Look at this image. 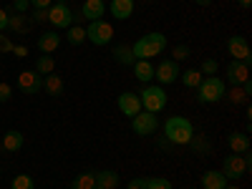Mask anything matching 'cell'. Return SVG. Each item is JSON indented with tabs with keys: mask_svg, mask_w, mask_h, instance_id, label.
Listing matches in <instances>:
<instances>
[{
	"mask_svg": "<svg viewBox=\"0 0 252 189\" xmlns=\"http://www.w3.org/2000/svg\"><path fill=\"white\" fill-rule=\"evenodd\" d=\"M237 3H240L242 8H250V5H252V0H237Z\"/></svg>",
	"mask_w": 252,
	"mask_h": 189,
	"instance_id": "cell-43",
	"label": "cell"
},
{
	"mask_svg": "<svg viewBox=\"0 0 252 189\" xmlns=\"http://www.w3.org/2000/svg\"><path fill=\"white\" fill-rule=\"evenodd\" d=\"M252 169V159H250V152L247 154H232L222 161V174L227 182H237L242 179L247 172Z\"/></svg>",
	"mask_w": 252,
	"mask_h": 189,
	"instance_id": "cell-4",
	"label": "cell"
},
{
	"mask_svg": "<svg viewBox=\"0 0 252 189\" xmlns=\"http://www.w3.org/2000/svg\"><path fill=\"white\" fill-rule=\"evenodd\" d=\"M250 78V63L245 61H232L227 66V83H232V86H242V83Z\"/></svg>",
	"mask_w": 252,
	"mask_h": 189,
	"instance_id": "cell-11",
	"label": "cell"
},
{
	"mask_svg": "<svg viewBox=\"0 0 252 189\" xmlns=\"http://www.w3.org/2000/svg\"><path fill=\"white\" fill-rule=\"evenodd\" d=\"M20 146H23V134L20 131H8L3 136V149L5 152H18Z\"/></svg>",
	"mask_w": 252,
	"mask_h": 189,
	"instance_id": "cell-23",
	"label": "cell"
},
{
	"mask_svg": "<svg viewBox=\"0 0 252 189\" xmlns=\"http://www.w3.org/2000/svg\"><path fill=\"white\" fill-rule=\"evenodd\" d=\"M13 53H15L18 58H23V56L28 53V48H26V46H13Z\"/></svg>",
	"mask_w": 252,
	"mask_h": 189,
	"instance_id": "cell-41",
	"label": "cell"
},
{
	"mask_svg": "<svg viewBox=\"0 0 252 189\" xmlns=\"http://www.w3.org/2000/svg\"><path fill=\"white\" fill-rule=\"evenodd\" d=\"M227 184H229V182H227L224 174L217 172V169H209V172L202 174V189H224Z\"/></svg>",
	"mask_w": 252,
	"mask_h": 189,
	"instance_id": "cell-16",
	"label": "cell"
},
{
	"mask_svg": "<svg viewBox=\"0 0 252 189\" xmlns=\"http://www.w3.org/2000/svg\"><path fill=\"white\" fill-rule=\"evenodd\" d=\"M114 61L121 63V66H134V53H131V46H126V43H119L114 48Z\"/></svg>",
	"mask_w": 252,
	"mask_h": 189,
	"instance_id": "cell-20",
	"label": "cell"
},
{
	"mask_svg": "<svg viewBox=\"0 0 252 189\" xmlns=\"http://www.w3.org/2000/svg\"><path fill=\"white\" fill-rule=\"evenodd\" d=\"M227 51H229V56H232L235 61H245V63H250V46H247V40H245V35H232L227 40Z\"/></svg>",
	"mask_w": 252,
	"mask_h": 189,
	"instance_id": "cell-13",
	"label": "cell"
},
{
	"mask_svg": "<svg viewBox=\"0 0 252 189\" xmlns=\"http://www.w3.org/2000/svg\"><path fill=\"white\" fill-rule=\"evenodd\" d=\"M179 63L177 61H172V58H164L159 66L154 68V78L161 83V86H166V83H174L177 78H179Z\"/></svg>",
	"mask_w": 252,
	"mask_h": 189,
	"instance_id": "cell-9",
	"label": "cell"
},
{
	"mask_svg": "<svg viewBox=\"0 0 252 189\" xmlns=\"http://www.w3.org/2000/svg\"><path fill=\"white\" fill-rule=\"evenodd\" d=\"M189 189H197V187H189Z\"/></svg>",
	"mask_w": 252,
	"mask_h": 189,
	"instance_id": "cell-46",
	"label": "cell"
},
{
	"mask_svg": "<svg viewBox=\"0 0 252 189\" xmlns=\"http://www.w3.org/2000/svg\"><path fill=\"white\" fill-rule=\"evenodd\" d=\"M114 38V28L111 23H106V20H91L89 28H86V40H91L94 46H109Z\"/></svg>",
	"mask_w": 252,
	"mask_h": 189,
	"instance_id": "cell-6",
	"label": "cell"
},
{
	"mask_svg": "<svg viewBox=\"0 0 252 189\" xmlns=\"http://www.w3.org/2000/svg\"><path fill=\"white\" fill-rule=\"evenodd\" d=\"M146 189H174V187L166 177H152V179H146Z\"/></svg>",
	"mask_w": 252,
	"mask_h": 189,
	"instance_id": "cell-30",
	"label": "cell"
},
{
	"mask_svg": "<svg viewBox=\"0 0 252 189\" xmlns=\"http://www.w3.org/2000/svg\"><path fill=\"white\" fill-rule=\"evenodd\" d=\"M66 40H68L71 46H81L83 40H86V28H81V26H71V28H68Z\"/></svg>",
	"mask_w": 252,
	"mask_h": 189,
	"instance_id": "cell-27",
	"label": "cell"
},
{
	"mask_svg": "<svg viewBox=\"0 0 252 189\" xmlns=\"http://www.w3.org/2000/svg\"><path fill=\"white\" fill-rule=\"evenodd\" d=\"M131 129H134L136 136H152V134H157V129H159L157 114L139 111L136 116H131Z\"/></svg>",
	"mask_w": 252,
	"mask_h": 189,
	"instance_id": "cell-8",
	"label": "cell"
},
{
	"mask_svg": "<svg viewBox=\"0 0 252 189\" xmlns=\"http://www.w3.org/2000/svg\"><path fill=\"white\" fill-rule=\"evenodd\" d=\"M10 189H35V184H33V179H31L28 174H18V177L13 179Z\"/></svg>",
	"mask_w": 252,
	"mask_h": 189,
	"instance_id": "cell-31",
	"label": "cell"
},
{
	"mask_svg": "<svg viewBox=\"0 0 252 189\" xmlns=\"http://www.w3.org/2000/svg\"><path fill=\"white\" fill-rule=\"evenodd\" d=\"M96 187V174L91 172H83L73 179V189H94Z\"/></svg>",
	"mask_w": 252,
	"mask_h": 189,
	"instance_id": "cell-26",
	"label": "cell"
},
{
	"mask_svg": "<svg viewBox=\"0 0 252 189\" xmlns=\"http://www.w3.org/2000/svg\"><path fill=\"white\" fill-rule=\"evenodd\" d=\"M134 76L141 81V83H149L154 78V66H152V61H134Z\"/></svg>",
	"mask_w": 252,
	"mask_h": 189,
	"instance_id": "cell-19",
	"label": "cell"
},
{
	"mask_svg": "<svg viewBox=\"0 0 252 189\" xmlns=\"http://www.w3.org/2000/svg\"><path fill=\"white\" fill-rule=\"evenodd\" d=\"M109 10L116 20H126V18L134 15V0H111Z\"/></svg>",
	"mask_w": 252,
	"mask_h": 189,
	"instance_id": "cell-15",
	"label": "cell"
},
{
	"mask_svg": "<svg viewBox=\"0 0 252 189\" xmlns=\"http://www.w3.org/2000/svg\"><path fill=\"white\" fill-rule=\"evenodd\" d=\"M33 71L40 73V76H48V73L56 71V61H53L51 56H40V58L35 61V68H33Z\"/></svg>",
	"mask_w": 252,
	"mask_h": 189,
	"instance_id": "cell-24",
	"label": "cell"
},
{
	"mask_svg": "<svg viewBox=\"0 0 252 189\" xmlns=\"http://www.w3.org/2000/svg\"><path fill=\"white\" fill-rule=\"evenodd\" d=\"M13 51V43L8 35H0V53H10Z\"/></svg>",
	"mask_w": 252,
	"mask_h": 189,
	"instance_id": "cell-38",
	"label": "cell"
},
{
	"mask_svg": "<svg viewBox=\"0 0 252 189\" xmlns=\"http://www.w3.org/2000/svg\"><path fill=\"white\" fill-rule=\"evenodd\" d=\"M217 71H220V63L215 58H204L202 61V68H199L202 76H217Z\"/></svg>",
	"mask_w": 252,
	"mask_h": 189,
	"instance_id": "cell-29",
	"label": "cell"
},
{
	"mask_svg": "<svg viewBox=\"0 0 252 189\" xmlns=\"http://www.w3.org/2000/svg\"><path fill=\"white\" fill-rule=\"evenodd\" d=\"M13 96V89H10V83H0V103H8Z\"/></svg>",
	"mask_w": 252,
	"mask_h": 189,
	"instance_id": "cell-34",
	"label": "cell"
},
{
	"mask_svg": "<svg viewBox=\"0 0 252 189\" xmlns=\"http://www.w3.org/2000/svg\"><path fill=\"white\" fill-rule=\"evenodd\" d=\"M61 46V35L56 31H46V33H40L38 38V48L43 51V53H56Z\"/></svg>",
	"mask_w": 252,
	"mask_h": 189,
	"instance_id": "cell-17",
	"label": "cell"
},
{
	"mask_svg": "<svg viewBox=\"0 0 252 189\" xmlns=\"http://www.w3.org/2000/svg\"><path fill=\"white\" fill-rule=\"evenodd\" d=\"M126 189H146V179L144 177H134L129 184H126Z\"/></svg>",
	"mask_w": 252,
	"mask_h": 189,
	"instance_id": "cell-36",
	"label": "cell"
},
{
	"mask_svg": "<svg viewBox=\"0 0 252 189\" xmlns=\"http://www.w3.org/2000/svg\"><path fill=\"white\" fill-rule=\"evenodd\" d=\"M224 96H227L229 101H232V103H247V101H250V96L245 94V89H242V86H232L229 91H224Z\"/></svg>",
	"mask_w": 252,
	"mask_h": 189,
	"instance_id": "cell-28",
	"label": "cell"
},
{
	"mask_svg": "<svg viewBox=\"0 0 252 189\" xmlns=\"http://www.w3.org/2000/svg\"><path fill=\"white\" fill-rule=\"evenodd\" d=\"M164 48H166V35L157 31V33H146V35H141L136 43L131 46V53H134L136 61H152L154 56L164 53Z\"/></svg>",
	"mask_w": 252,
	"mask_h": 189,
	"instance_id": "cell-2",
	"label": "cell"
},
{
	"mask_svg": "<svg viewBox=\"0 0 252 189\" xmlns=\"http://www.w3.org/2000/svg\"><path fill=\"white\" fill-rule=\"evenodd\" d=\"M179 78H182V83H184L187 89H197L199 83H202V73H199L197 68H189V71L179 73Z\"/></svg>",
	"mask_w": 252,
	"mask_h": 189,
	"instance_id": "cell-25",
	"label": "cell"
},
{
	"mask_svg": "<svg viewBox=\"0 0 252 189\" xmlns=\"http://www.w3.org/2000/svg\"><path fill=\"white\" fill-rule=\"evenodd\" d=\"M224 189H240V187H235V184H227Z\"/></svg>",
	"mask_w": 252,
	"mask_h": 189,
	"instance_id": "cell-44",
	"label": "cell"
},
{
	"mask_svg": "<svg viewBox=\"0 0 252 189\" xmlns=\"http://www.w3.org/2000/svg\"><path fill=\"white\" fill-rule=\"evenodd\" d=\"M227 144H229V149H232V154H247L250 152V136L247 134H240V131L229 134Z\"/></svg>",
	"mask_w": 252,
	"mask_h": 189,
	"instance_id": "cell-18",
	"label": "cell"
},
{
	"mask_svg": "<svg viewBox=\"0 0 252 189\" xmlns=\"http://www.w3.org/2000/svg\"><path fill=\"white\" fill-rule=\"evenodd\" d=\"M116 106H119V111H121L124 116H136V114L141 111L139 94H134V91H124V94L119 96V101H116Z\"/></svg>",
	"mask_w": 252,
	"mask_h": 189,
	"instance_id": "cell-12",
	"label": "cell"
},
{
	"mask_svg": "<svg viewBox=\"0 0 252 189\" xmlns=\"http://www.w3.org/2000/svg\"><path fill=\"white\" fill-rule=\"evenodd\" d=\"M197 5H202V8H207V5H212V0H194Z\"/></svg>",
	"mask_w": 252,
	"mask_h": 189,
	"instance_id": "cell-42",
	"label": "cell"
},
{
	"mask_svg": "<svg viewBox=\"0 0 252 189\" xmlns=\"http://www.w3.org/2000/svg\"><path fill=\"white\" fill-rule=\"evenodd\" d=\"M119 182H121V177H119L116 172H111V169H103V172L96 174V184L103 187V189H116Z\"/></svg>",
	"mask_w": 252,
	"mask_h": 189,
	"instance_id": "cell-21",
	"label": "cell"
},
{
	"mask_svg": "<svg viewBox=\"0 0 252 189\" xmlns=\"http://www.w3.org/2000/svg\"><path fill=\"white\" fill-rule=\"evenodd\" d=\"M18 89L28 94V96H35L40 89H43V76L35 73V71H23L18 76Z\"/></svg>",
	"mask_w": 252,
	"mask_h": 189,
	"instance_id": "cell-10",
	"label": "cell"
},
{
	"mask_svg": "<svg viewBox=\"0 0 252 189\" xmlns=\"http://www.w3.org/2000/svg\"><path fill=\"white\" fill-rule=\"evenodd\" d=\"M8 20H10L8 10H3V8H0V33H3V31L8 28Z\"/></svg>",
	"mask_w": 252,
	"mask_h": 189,
	"instance_id": "cell-40",
	"label": "cell"
},
{
	"mask_svg": "<svg viewBox=\"0 0 252 189\" xmlns=\"http://www.w3.org/2000/svg\"><path fill=\"white\" fill-rule=\"evenodd\" d=\"M189 53H192V51H189V46H184V43H179V46H174V58L172 61H187L189 58Z\"/></svg>",
	"mask_w": 252,
	"mask_h": 189,
	"instance_id": "cell-33",
	"label": "cell"
},
{
	"mask_svg": "<svg viewBox=\"0 0 252 189\" xmlns=\"http://www.w3.org/2000/svg\"><path fill=\"white\" fill-rule=\"evenodd\" d=\"M8 28H13V31H18V33H26V31H28V23H26L23 15H10Z\"/></svg>",
	"mask_w": 252,
	"mask_h": 189,
	"instance_id": "cell-32",
	"label": "cell"
},
{
	"mask_svg": "<svg viewBox=\"0 0 252 189\" xmlns=\"http://www.w3.org/2000/svg\"><path fill=\"white\" fill-rule=\"evenodd\" d=\"M33 20H35V23H48V10H35Z\"/></svg>",
	"mask_w": 252,
	"mask_h": 189,
	"instance_id": "cell-39",
	"label": "cell"
},
{
	"mask_svg": "<svg viewBox=\"0 0 252 189\" xmlns=\"http://www.w3.org/2000/svg\"><path fill=\"white\" fill-rule=\"evenodd\" d=\"M103 13H106V3H103V0H83L81 15L86 20H101Z\"/></svg>",
	"mask_w": 252,
	"mask_h": 189,
	"instance_id": "cell-14",
	"label": "cell"
},
{
	"mask_svg": "<svg viewBox=\"0 0 252 189\" xmlns=\"http://www.w3.org/2000/svg\"><path fill=\"white\" fill-rule=\"evenodd\" d=\"M28 3L35 8V10H48L53 5V0H28Z\"/></svg>",
	"mask_w": 252,
	"mask_h": 189,
	"instance_id": "cell-35",
	"label": "cell"
},
{
	"mask_svg": "<svg viewBox=\"0 0 252 189\" xmlns=\"http://www.w3.org/2000/svg\"><path fill=\"white\" fill-rule=\"evenodd\" d=\"M94 189H103V187H98V184H96V187H94Z\"/></svg>",
	"mask_w": 252,
	"mask_h": 189,
	"instance_id": "cell-45",
	"label": "cell"
},
{
	"mask_svg": "<svg viewBox=\"0 0 252 189\" xmlns=\"http://www.w3.org/2000/svg\"><path fill=\"white\" fill-rule=\"evenodd\" d=\"M224 91H227V86L220 76H207L197 86V98H199V103H217L224 98Z\"/></svg>",
	"mask_w": 252,
	"mask_h": 189,
	"instance_id": "cell-3",
	"label": "cell"
},
{
	"mask_svg": "<svg viewBox=\"0 0 252 189\" xmlns=\"http://www.w3.org/2000/svg\"><path fill=\"white\" fill-rule=\"evenodd\" d=\"M164 136L169 144H177V146H187L192 144L194 139V126L187 116H169L164 124Z\"/></svg>",
	"mask_w": 252,
	"mask_h": 189,
	"instance_id": "cell-1",
	"label": "cell"
},
{
	"mask_svg": "<svg viewBox=\"0 0 252 189\" xmlns=\"http://www.w3.org/2000/svg\"><path fill=\"white\" fill-rule=\"evenodd\" d=\"M139 101H141V109L149 111V114H159L166 109V91L161 86H144L141 94H139Z\"/></svg>",
	"mask_w": 252,
	"mask_h": 189,
	"instance_id": "cell-5",
	"label": "cell"
},
{
	"mask_svg": "<svg viewBox=\"0 0 252 189\" xmlns=\"http://www.w3.org/2000/svg\"><path fill=\"white\" fill-rule=\"evenodd\" d=\"M43 89L51 96H61L63 94V81H61V76H56V71L48 73V76H43Z\"/></svg>",
	"mask_w": 252,
	"mask_h": 189,
	"instance_id": "cell-22",
	"label": "cell"
},
{
	"mask_svg": "<svg viewBox=\"0 0 252 189\" xmlns=\"http://www.w3.org/2000/svg\"><path fill=\"white\" fill-rule=\"evenodd\" d=\"M48 23L56 28H71L73 26V10L68 8L66 0H56L48 8Z\"/></svg>",
	"mask_w": 252,
	"mask_h": 189,
	"instance_id": "cell-7",
	"label": "cell"
},
{
	"mask_svg": "<svg viewBox=\"0 0 252 189\" xmlns=\"http://www.w3.org/2000/svg\"><path fill=\"white\" fill-rule=\"evenodd\" d=\"M28 8H31L28 0H15V3H13V10H15V13H20V15H23Z\"/></svg>",
	"mask_w": 252,
	"mask_h": 189,
	"instance_id": "cell-37",
	"label": "cell"
}]
</instances>
